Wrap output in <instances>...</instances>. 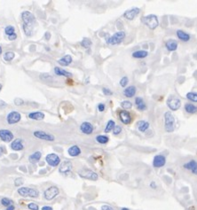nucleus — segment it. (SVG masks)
<instances>
[{"mask_svg": "<svg viewBox=\"0 0 197 210\" xmlns=\"http://www.w3.org/2000/svg\"><path fill=\"white\" fill-rule=\"evenodd\" d=\"M22 21H23V29L28 36H32V31H33V24L35 21V17L34 15L29 13V12H24L22 13Z\"/></svg>", "mask_w": 197, "mask_h": 210, "instance_id": "obj_1", "label": "nucleus"}, {"mask_svg": "<svg viewBox=\"0 0 197 210\" xmlns=\"http://www.w3.org/2000/svg\"><path fill=\"white\" fill-rule=\"evenodd\" d=\"M164 127L167 132H173L175 129V119L170 112L164 114Z\"/></svg>", "mask_w": 197, "mask_h": 210, "instance_id": "obj_2", "label": "nucleus"}, {"mask_svg": "<svg viewBox=\"0 0 197 210\" xmlns=\"http://www.w3.org/2000/svg\"><path fill=\"white\" fill-rule=\"evenodd\" d=\"M125 38V32L124 31H118L115 34H114L112 36L107 39V43L111 45L118 44L122 42V40Z\"/></svg>", "mask_w": 197, "mask_h": 210, "instance_id": "obj_3", "label": "nucleus"}, {"mask_svg": "<svg viewBox=\"0 0 197 210\" xmlns=\"http://www.w3.org/2000/svg\"><path fill=\"white\" fill-rule=\"evenodd\" d=\"M143 22L151 29H156L159 25L158 19H157L156 15H155V14H149V15L144 17L143 18Z\"/></svg>", "mask_w": 197, "mask_h": 210, "instance_id": "obj_4", "label": "nucleus"}, {"mask_svg": "<svg viewBox=\"0 0 197 210\" xmlns=\"http://www.w3.org/2000/svg\"><path fill=\"white\" fill-rule=\"evenodd\" d=\"M18 193L22 197H32L37 198L39 195V191L36 189L27 188V187H21L18 189Z\"/></svg>", "mask_w": 197, "mask_h": 210, "instance_id": "obj_5", "label": "nucleus"}, {"mask_svg": "<svg viewBox=\"0 0 197 210\" xmlns=\"http://www.w3.org/2000/svg\"><path fill=\"white\" fill-rule=\"evenodd\" d=\"M167 105H168V106L170 110L176 111V110L179 109V107L181 106V102H180L179 99H178L176 96L171 95L167 99Z\"/></svg>", "mask_w": 197, "mask_h": 210, "instance_id": "obj_6", "label": "nucleus"}, {"mask_svg": "<svg viewBox=\"0 0 197 210\" xmlns=\"http://www.w3.org/2000/svg\"><path fill=\"white\" fill-rule=\"evenodd\" d=\"M78 174L81 177L89 179V180H92V181H96L99 177L95 172H93L92 170H90V169H82L78 172Z\"/></svg>", "mask_w": 197, "mask_h": 210, "instance_id": "obj_7", "label": "nucleus"}, {"mask_svg": "<svg viewBox=\"0 0 197 210\" xmlns=\"http://www.w3.org/2000/svg\"><path fill=\"white\" fill-rule=\"evenodd\" d=\"M59 194V189L56 186H51L50 188L46 189L44 191V198L47 200H51L54 199Z\"/></svg>", "mask_w": 197, "mask_h": 210, "instance_id": "obj_8", "label": "nucleus"}, {"mask_svg": "<svg viewBox=\"0 0 197 210\" xmlns=\"http://www.w3.org/2000/svg\"><path fill=\"white\" fill-rule=\"evenodd\" d=\"M45 160H46V162H47L50 166H52V167H57V166L59 164V162H60L59 157L57 154H48V155L46 156Z\"/></svg>", "mask_w": 197, "mask_h": 210, "instance_id": "obj_9", "label": "nucleus"}, {"mask_svg": "<svg viewBox=\"0 0 197 210\" xmlns=\"http://www.w3.org/2000/svg\"><path fill=\"white\" fill-rule=\"evenodd\" d=\"M139 14H140V9L138 7H134V8H131L130 10H127L123 14V17L126 18L129 21H133Z\"/></svg>", "mask_w": 197, "mask_h": 210, "instance_id": "obj_10", "label": "nucleus"}, {"mask_svg": "<svg viewBox=\"0 0 197 210\" xmlns=\"http://www.w3.org/2000/svg\"><path fill=\"white\" fill-rule=\"evenodd\" d=\"M0 138H1L4 142H10L14 138L13 133L8 129H0Z\"/></svg>", "mask_w": 197, "mask_h": 210, "instance_id": "obj_11", "label": "nucleus"}, {"mask_svg": "<svg viewBox=\"0 0 197 210\" xmlns=\"http://www.w3.org/2000/svg\"><path fill=\"white\" fill-rule=\"evenodd\" d=\"M34 136L39 139H44V140H47V141H53L54 140V136L52 135H50V134H47L45 133L44 131H41V130H38V131H35L34 132Z\"/></svg>", "mask_w": 197, "mask_h": 210, "instance_id": "obj_12", "label": "nucleus"}, {"mask_svg": "<svg viewBox=\"0 0 197 210\" xmlns=\"http://www.w3.org/2000/svg\"><path fill=\"white\" fill-rule=\"evenodd\" d=\"M166 159L163 155H156L153 160V166L155 168H162L165 165Z\"/></svg>", "mask_w": 197, "mask_h": 210, "instance_id": "obj_13", "label": "nucleus"}, {"mask_svg": "<svg viewBox=\"0 0 197 210\" xmlns=\"http://www.w3.org/2000/svg\"><path fill=\"white\" fill-rule=\"evenodd\" d=\"M71 169H72V163L69 161H66L61 163L59 170L61 174H68L71 171Z\"/></svg>", "mask_w": 197, "mask_h": 210, "instance_id": "obj_14", "label": "nucleus"}, {"mask_svg": "<svg viewBox=\"0 0 197 210\" xmlns=\"http://www.w3.org/2000/svg\"><path fill=\"white\" fill-rule=\"evenodd\" d=\"M21 120V114L18 112H11L7 115V121L9 124H14Z\"/></svg>", "mask_w": 197, "mask_h": 210, "instance_id": "obj_15", "label": "nucleus"}, {"mask_svg": "<svg viewBox=\"0 0 197 210\" xmlns=\"http://www.w3.org/2000/svg\"><path fill=\"white\" fill-rule=\"evenodd\" d=\"M119 117H120V120L122 121V122L124 123V124H130V123L131 122L130 114H129V112H127V111H125V110L120 111V113H119Z\"/></svg>", "mask_w": 197, "mask_h": 210, "instance_id": "obj_16", "label": "nucleus"}, {"mask_svg": "<svg viewBox=\"0 0 197 210\" xmlns=\"http://www.w3.org/2000/svg\"><path fill=\"white\" fill-rule=\"evenodd\" d=\"M80 129H81V131H82L83 133L89 135V134H92V131H93V126H92L90 122L85 121V122H83V123L81 124Z\"/></svg>", "mask_w": 197, "mask_h": 210, "instance_id": "obj_17", "label": "nucleus"}, {"mask_svg": "<svg viewBox=\"0 0 197 210\" xmlns=\"http://www.w3.org/2000/svg\"><path fill=\"white\" fill-rule=\"evenodd\" d=\"M184 168L186 169L190 170L193 174H197V162L193 160H192L189 162L184 164Z\"/></svg>", "mask_w": 197, "mask_h": 210, "instance_id": "obj_18", "label": "nucleus"}, {"mask_svg": "<svg viewBox=\"0 0 197 210\" xmlns=\"http://www.w3.org/2000/svg\"><path fill=\"white\" fill-rule=\"evenodd\" d=\"M11 148L14 151H21L23 149V145H22V141L21 138H17L12 143L11 145Z\"/></svg>", "mask_w": 197, "mask_h": 210, "instance_id": "obj_19", "label": "nucleus"}, {"mask_svg": "<svg viewBox=\"0 0 197 210\" xmlns=\"http://www.w3.org/2000/svg\"><path fill=\"white\" fill-rule=\"evenodd\" d=\"M71 62H72V57L70 55H66V56H64L63 58H61L60 59L58 60V63L61 66H69Z\"/></svg>", "mask_w": 197, "mask_h": 210, "instance_id": "obj_20", "label": "nucleus"}, {"mask_svg": "<svg viewBox=\"0 0 197 210\" xmlns=\"http://www.w3.org/2000/svg\"><path fill=\"white\" fill-rule=\"evenodd\" d=\"M166 48L168 49V51H174L177 50L178 48V43L177 41L173 40V39H170L166 42Z\"/></svg>", "mask_w": 197, "mask_h": 210, "instance_id": "obj_21", "label": "nucleus"}, {"mask_svg": "<svg viewBox=\"0 0 197 210\" xmlns=\"http://www.w3.org/2000/svg\"><path fill=\"white\" fill-rule=\"evenodd\" d=\"M125 97L127 98H133L135 94H136V87L135 86H130L127 87L124 91H123Z\"/></svg>", "mask_w": 197, "mask_h": 210, "instance_id": "obj_22", "label": "nucleus"}, {"mask_svg": "<svg viewBox=\"0 0 197 210\" xmlns=\"http://www.w3.org/2000/svg\"><path fill=\"white\" fill-rule=\"evenodd\" d=\"M177 36L178 37V39H180L183 42H188L190 40V36L183 30H178Z\"/></svg>", "mask_w": 197, "mask_h": 210, "instance_id": "obj_23", "label": "nucleus"}, {"mask_svg": "<svg viewBox=\"0 0 197 210\" xmlns=\"http://www.w3.org/2000/svg\"><path fill=\"white\" fill-rule=\"evenodd\" d=\"M135 103H136V106L138 107L139 110L140 111H144L147 109V106L144 102V100L141 99V98H136L135 99Z\"/></svg>", "mask_w": 197, "mask_h": 210, "instance_id": "obj_24", "label": "nucleus"}, {"mask_svg": "<svg viewBox=\"0 0 197 210\" xmlns=\"http://www.w3.org/2000/svg\"><path fill=\"white\" fill-rule=\"evenodd\" d=\"M81 154V150L77 146H73L69 149V154L72 157H76Z\"/></svg>", "mask_w": 197, "mask_h": 210, "instance_id": "obj_25", "label": "nucleus"}, {"mask_svg": "<svg viewBox=\"0 0 197 210\" xmlns=\"http://www.w3.org/2000/svg\"><path fill=\"white\" fill-rule=\"evenodd\" d=\"M41 156H42V154H41L40 152H36V153H34V154H31V155L29 156V162H30V163H33V164L38 162L39 160H40V158H41Z\"/></svg>", "mask_w": 197, "mask_h": 210, "instance_id": "obj_26", "label": "nucleus"}, {"mask_svg": "<svg viewBox=\"0 0 197 210\" xmlns=\"http://www.w3.org/2000/svg\"><path fill=\"white\" fill-rule=\"evenodd\" d=\"M54 72L57 76H66V77H69L71 76V74L69 72H67V71H65L64 69L60 68V67H55L54 68Z\"/></svg>", "mask_w": 197, "mask_h": 210, "instance_id": "obj_27", "label": "nucleus"}, {"mask_svg": "<svg viewBox=\"0 0 197 210\" xmlns=\"http://www.w3.org/2000/svg\"><path fill=\"white\" fill-rule=\"evenodd\" d=\"M29 117L30 119H33V120H43L44 118V114L41 112H34V113H30L29 114Z\"/></svg>", "mask_w": 197, "mask_h": 210, "instance_id": "obj_28", "label": "nucleus"}, {"mask_svg": "<svg viewBox=\"0 0 197 210\" xmlns=\"http://www.w3.org/2000/svg\"><path fill=\"white\" fill-rule=\"evenodd\" d=\"M148 55V52L147 51H137L133 53V57L135 59H144Z\"/></svg>", "mask_w": 197, "mask_h": 210, "instance_id": "obj_29", "label": "nucleus"}, {"mask_svg": "<svg viewBox=\"0 0 197 210\" xmlns=\"http://www.w3.org/2000/svg\"><path fill=\"white\" fill-rule=\"evenodd\" d=\"M137 124H138L139 130L141 131V132H145L148 129V127H149V123L148 121H140Z\"/></svg>", "mask_w": 197, "mask_h": 210, "instance_id": "obj_30", "label": "nucleus"}, {"mask_svg": "<svg viewBox=\"0 0 197 210\" xmlns=\"http://www.w3.org/2000/svg\"><path fill=\"white\" fill-rule=\"evenodd\" d=\"M185 110L188 114H194L195 112H197V106H195L192 104H186L185 105Z\"/></svg>", "mask_w": 197, "mask_h": 210, "instance_id": "obj_31", "label": "nucleus"}, {"mask_svg": "<svg viewBox=\"0 0 197 210\" xmlns=\"http://www.w3.org/2000/svg\"><path fill=\"white\" fill-rule=\"evenodd\" d=\"M96 140H97V142H99L100 144H107L108 142V140L109 138L107 136H103V135H100L96 137Z\"/></svg>", "mask_w": 197, "mask_h": 210, "instance_id": "obj_32", "label": "nucleus"}, {"mask_svg": "<svg viewBox=\"0 0 197 210\" xmlns=\"http://www.w3.org/2000/svg\"><path fill=\"white\" fill-rule=\"evenodd\" d=\"M115 127V121H112V120H111V121H108V122H107V127H106V129H105V132H106V133H108V132L112 131Z\"/></svg>", "mask_w": 197, "mask_h": 210, "instance_id": "obj_33", "label": "nucleus"}, {"mask_svg": "<svg viewBox=\"0 0 197 210\" xmlns=\"http://www.w3.org/2000/svg\"><path fill=\"white\" fill-rule=\"evenodd\" d=\"M186 98L193 101V102H197V93H194V92H188L186 94Z\"/></svg>", "mask_w": 197, "mask_h": 210, "instance_id": "obj_34", "label": "nucleus"}, {"mask_svg": "<svg viewBox=\"0 0 197 210\" xmlns=\"http://www.w3.org/2000/svg\"><path fill=\"white\" fill-rule=\"evenodd\" d=\"M121 106H122V107L123 109H125V110H129V109H130L131 107H133V104H131V102H130V101H128V100L122 101V102L121 103Z\"/></svg>", "mask_w": 197, "mask_h": 210, "instance_id": "obj_35", "label": "nucleus"}, {"mask_svg": "<svg viewBox=\"0 0 197 210\" xmlns=\"http://www.w3.org/2000/svg\"><path fill=\"white\" fill-rule=\"evenodd\" d=\"M14 58V52L13 51H6L4 56V59L6 61H11Z\"/></svg>", "mask_w": 197, "mask_h": 210, "instance_id": "obj_36", "label": "nucleus"}, {"mask_svg": "<svg viewBox=\"0 0 197 210\" xmlns=\"http://www.w3.org/2000/svg\"><path fill=\"white\" fill-rule=\"evenodd\" d=\"M81 44L85 48H89L92 45V41L89 38H84L83 41L81 42Z\"/></svg>", "mask_w": 197, "mask_h": 210, "instance_id": "obj_37", "label": "nucleus"}, {"mask_svg": "<svg viewBox=\"0 0 197 210\" xmlns=\"http://www.w3.org/2000/svg\"><path fill=\"white\" fill-rule=\"evenodd\" d=\"M1 203H2L3 206H5L7 207V206H9L12 205V200L9 199H7V198H3V199H1Z\"/></svg>", "mask_w": 197, "mask_h": 210, "instance_id": "obj_38", "label": "nucleus"}, {"mask_svg": "<svg viewBox=\"0 0 197 210\" xmlns=\"http://www.w3.org/2000/svg\"><path fill=\"white\" fill-rule=\"evenodd\" d=\"M6 31V34L8 35V36H11L13 34H14V28L13 26H7L5 29Z\"/></svg>", "mask_w": 197, "mask_h": 210, "instance_id": "obj_39", "label": "nucleus"}, {"mask_svg": "<svg viewBox=\"0 0 197 210\" xmlns=\"http://www.w3.org/2000/svg\"><path fill=\"white\" fill-rule=\"evenodd\" d=\"M128 83H129V79L125 76V77H122V78L121 79V81H120V85L124 88V87L128 84Z\"/></svg>", "mask_w": 197, "mask_h": 210, "instance_id": "obj_40", "label": "nucleus"}, {"mask_svg": "<svg viewBox=\"0 0 197 210\" xmlns=\"http://www.w3.org/2000/svg\"><path fill=\"white\" fill-rule=\"evenodd\" d=\"M121 131H122V127L119 126V125H117V126H115V127L114 128V129H113V134L116 136V135H119V134L121 133Z\"/></svg>", "mask_w": 197, "mask_h": 210, "instance_id": "obj_41", "label": "nucleus"}, {"mask_svg": "<svg viewBox=\"0 0 197 210\" xmlns=\"http://www.w3.org/2000/svg\"><path fill=\"white\" fill-rule=\"evenodd\" d=\"M28 207H29V209H31V210H38V209H39L38 206H37L36 203H30V204H29V205H28Z\"/></svg>", "mask_w": 197, "mask_h": 210, "instance_id": "obj_42", "label": "nucleus"}, {"mask_svg": "<svg viewBox=\"0 0 197 210\" xmlns=\"http://www.w3.org/2000/svg\"><path fill=\"white\" fill-rule=\"evenodd\" d=\"M102 91H103V93H104L105 95H112V94H113V92H112L109 89H107V88H103V89H102Z\"/></svg>", "mask_w": 197, "mask_h": 210, "instance_id": "obj_43", "label": "nucleus"}, {"mask_svg": "<svg viewBox=\"0 0 197 210\" xmlns=\"http://www.w3.org/2000/svg\"><path fill=\"white\" fill-rule=\"evenodd\" d=\"M22 183H23V180H22L21 178H17V179L14 181V184H15L16 186H19V185L22 184Z\"/></svg>", "mask_w": 197, "mask_h": 210, "instance_id": "obj_44", "label": "nucleus"}, {"mask_svg": "<svg viewBox=\"0 0 197 210\" xmlns=\"http://www.w3.org/2000/svg\"><path fill=\"white\" fill-rule=\"evenodd\" d=\"M101 210H114L113 207H111L110 206H107V205H104L101 206Z\"/></svg>", "mask_w": 197, "mask_h": 210, "instance_id": "obj_45", "label": "nucleus"}, {"mask_svg": "<svg viewBox=\"0 0 197 210\" xmlns=\"http://www.w3.org/2000/svg\"><path fill=\"white\" fill-rule=\"evenodd\" d=\"M98 109H99L100 112H103L105 110V105L104 104H100L98 106Z\"/></svg>", "mask_w": 197, "mask_h": 210, "instance_id": "obj_46", "label": "nucleus"}, {"mask_svg": "<svg viewBox=\"0 0 197 210\" xmlns=\"http://www.w3.org/2000/svg\"><path fill=\"white\" fill-rule=\"evenodd\" d=\"M16 37H17V35L14 33V34H13V35H11V36H9V39L10 40H14V39H16Z\"/></svg>", "mask_w": 197, "mask_h": 210, "instance_id": "obj_47", "label": "nucleus"}, {"mask_svg": "<svg viewBox=\"0 0 197 210\" xmlns=\"http://www.w3.org/2000/svg\"><path fill=\"white\" fill-rule=\"evenodd\" d=\"M150 187H151L152 189H156V184H155V183L154 181L150 183Z\"/></svg>", "mask_w": 197, "mask_h": 210, "instance_id": "obj_48", "label": "nucleus"}, {"mask_svg": "<svg viewBox=\"0 0 197 210\" xmlns=\"http://www.w3.org/2000/svg\"><path fill=\"white\" fill-rule=\"evenodd\" d=\"M42 210H53L51 206H43L42 207Z\"/></svg>", "mask_w": 197, "mask_h": 210, "instance_id": "obj_49", "label": "nucleus"}, {"mask_svg": "<svg viewBox=\"0 0 197 210\" xmlns=\"http://www.w3.org/2000/svg\"><path fill=\"white\" fill-rule=\"evenodd\" d=\"M6 106V104L4 101L0 100V107H4V106Z\"/></svg>", "mask_w": 197, "mask_h": 210, "instance_id": "obj_50", "label": "nucleus"}, {"mask_svg": "<svg viewBox=\"0 0 197 210\" xmlns=\"http://www.w3.org/2000/svg\"><path fill=\"white\" fill-rule=\"evenodd\" d=\"M6 210H14V206L11 205V206H7V209H6Z\"/></svg>", "mask_w": 197, "mask_h": 210, "instance_id": "obj_51", "label": "nucleus"}, {"mask_svg": "<svg viewBox=\"0 0 197 210\" xmlns=\"http://www.w3.org/2000/svg\"><path fill=\"white\" fill-rule=\"evenodd\" d=\"M2 155H3V148L0 147V156H2Z\"/></svg>", "mask_w": 197, "mask_h": 210, "instance_id": "obj_52", "label": "nucleus"}, {"mask_svg": "<svg viewBox=\"0 0 197 210\" xmlns=\"http://www.w3.org/2000/svg\"><path fill=\"white\" fill-rule=\"evenodd\" d=\"M121 210H129L128 208H126V207H123V208H122Z\"/></svg>", "mask_w": 197, "mask_h": 210, "instance_id": "obj_53", "label": "nucleus"}, {"mask_svg": "<svg viewBox=\"0 0 197 210\" xmlns=\"http://www.w3.org/2000/svg\"><path fill=\"white\" fill-rule=\"evenodd\" d=\"M2 53V48H1V46H0V54Z\"/></svg>", "mask_w": 197, "mask_h": 210, "instance_id": "obj_54", "label": "nucleus"}, {"mask_svg": "<svg viewBox=\"0 0 197 210\" xmlns=\"http://www.w3.org/2000/svg\"><path fill=\"white\" fill-rule=\"evenodd\" d=\"M1 89H2V85L0 84V91H1Z\"/></svg>", "mask_w": 197, "mask_h": 210, "instance_id": "obj_55", "label": "nucleus"}]
</instances>
